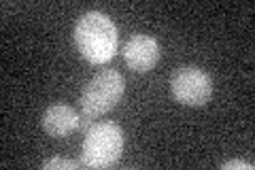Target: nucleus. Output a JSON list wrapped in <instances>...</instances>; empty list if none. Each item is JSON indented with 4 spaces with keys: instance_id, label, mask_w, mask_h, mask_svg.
Instances as JSON below:
<instances>
[{
    "instance_id": "nucleus-1",
    "label": "nucleus",
    "mask_w": 255,
    "mask_h": 170,
    "mask_svg": "<svg viewBox=\"0 0 255 170\" xmlns=\"http://www.w3.org/2000/svg\"><path fill=\"white\" fill-rule=\"evenodd\" d=\"M75 45L92 64H105L117 53V28L109 15L87 11L75 23Z\"/></svg>"
},
{
    "instance_id": "nucleus-2",
    "label": "nucleus",
    "mask_w": 255,
    "mask_h": 170,
    "mask_svg": "<svg viewBox=\"0 0 255 170\" xmlns=\"http://www.w3.org/2000/svg\"><path fill=\"white\" fill-rule=\"evenodd\" d=\"M124 153V132L113 121L94 124L85 132L83 151L79 166L81 168H111Z\"/></svg>"
},
{
    "instance_id": "nucleus-3",
    "label": "nucleus",
    "mask_w": 255,
    "mask_h": 170,
    "mask_svg": "<svg viewBox=\"0 0 255 170\" xmlns=\"http://www.w3.org/2000/svg\"><path fill=\"white\" fill-rule=\"evenodd\" d=\"M124 90H126V81L117 70L107 68L96 72L81 90V98H79L81 113L92 115L94 119L105 115V113L117 107V102L124 96Z\"/></svg>"
},
{
    "instance_id": "nucleus-4",
    "label": "nucleus",
    "mask_w": 255,
    "mask_h": 170,
    "mask_svg": "<svg viewBox=\"0 0 255 170\" xmlns=\"http://www.w3.org/2000/svg\"><path fill=\"white\" fill-rule=\"evenodd\" d=\"M170 92L174 100L185 107H204L213 96V79L196 64L174 68L170 77Z\"/></svg>"
},
{
    "instance_id": "nucleus-5",
    "label": "nucleus",
    "mask_w": 255,
    "mask_h": 170,
    "mask_svg": "<svg viewBox=\"0 0 255 170\" xmlns=\"http://www.w3.org/2000/svg\"><path fill=\"white\" fill-rule=\"evenodd\" d=\"M159 45L153 36L149 34H132L124 45V60L128 68L134 72H147L157 64L159 60Z\"/></svg>"
},
{
    "instance_id": "nucleus-6",
    "label": "nucleus",
    "mask_w": 255,
    "mask_h": 170,
    "mask_svg": "<svg viewBox=\"0 0 255 170\" xmlns=\"http://www.w3.org/2000/svg\"><path fill=\"white\" fill-rule=\"evenodd\" d=\"M79 117H81V113H77V109H73L70 104L58 102V104H51L43 113L41 126L53 139H64L70 132L79 130Z\"/></svg>"
},
{
    "instance_id": "nucleus-7",
    "label": "nucleus",
    "mask_w": 255,
    "mask_h": 170,
    "mask_svg": "<svg viewBox=\"0 0 255 170\" xmlns=\"http://www.w3.org/2000/svg\"><path fill=\"white\" fill-rule=\"evenodd\" d=\"M45 170H77L81 168L79 166V160H62V158H51L43 164Z\"/></svg>"
},
{
    "instance_id": "nucleus-8",
    "label": "nucleus",
    "mask_w": 255,
    "mask_h": 170,
    "mask_svg": "<svg viewBox=\"0 0 255 170\" xmlns=\"http://www.w3.org/2000/svg\"><path fill=\"white\" fill-rule=\"evenodd\" d=\"M221 168H226V170H234V168L251 170V168H253V164H251V162H243V160H230V162H223Z\"/></svg>"
},
{
    "instance_id": "nucleus-9",
    "label": "nucleus",
    "mask_w": 255,
    "mask_h": 170,
    "mask_svg": "<svg viewBox=\"0 0 255 170\" xmlns=\"http://www.w3.org/2000/svg\"><path fill=\"white\" fill-rule=\"evenodd\" d=\"M92 126H94V117H92V115H85V113H81V117H79V130H81V132H87Z\"/></svg>"
}]
</instances>
